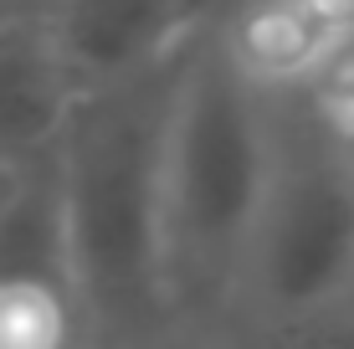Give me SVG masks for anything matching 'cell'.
<instances>
[{
  "label": "cell",
  "mask_w": 354,
  "mask_h": 349,
  "mask_svg": "<svg viewBox=\"0 0 354 349\" xmlns=\"http://www.w3.org/2000/svg\"><path fill=\"white\" fill-rule=\"evenodd\" d=\"M190 41L133 77L88 88L52 149L88 344L175 339L165 293V139Z\"/></svg>",
  "instance_id": "6da1fadb"
},
{
  "label": "cell",
  "mask_w": 354,
  "mask_h": 349,
  "mask_svg": "<svg viewBox=\"0 0 354 349\" xmlns=\"http://www.w3.org/2000/svg\"><path fill=\"white\" fill-rule=\"evenodd\" d=\"M267 180V93L201 21L165 139V293L175 339H231L236 283Z\"/></svg>",
  "instance_id": "7a4b0ae2"
},
{
  "label": "cell",
  "mask_w": 354,
  "mask_h": 349,
  "mask_svg": "<svg viewBox=\"0 0 354 349\" xmlns=\"http://www.w3.org/2000/svg\"><path fill=\"white\" fill-rule=\"evenodd\" d=\"M267 93V180L236 283V334H319L354 283V149L308 88Z\"/></svg>",
  "instance_id": "3957f363"
},
{
  "label": "cell",
  "mask_w": 354,
  "mask_h": 349,
  "mask_svg": "<svg viewBox=\"0 0 354 349\" xmlns=\"http://www.w3.org/2000/svg\"><path fill=\"white\" fill-rule=\"evenodd\" d=\"M211 10L216 0H46L41 16L88 93L185 46Z\"/></svg>",
  "instance_id": "277c9868"
},
{
  "label": "cell",
  "mask_w": 354,
  "mask_h": 349,
  "mask_svg": "<svg viewBox=\"0 0 354 349\" xmlns=\"http://www.w3.org/2000/svg\"><path fill=\"white\" fill-rule=\"evenodd\" d=\"M82 88L41 10L0 21V154L10 164L46 160Z\"/></svg>",
  "instance_id": "5b68a950"
},
{
  "label": "cell",
  "mask_w": 354,
  "mask_h": 349,
  "mask_svg": "<svg viewBox=\"0 0 354 349\" xmlns=\"http://www.w3.org/2000/svg\"><path fill=\"white\" fill-rule=\"evenodd\" d=\"M0 278L52 283V287H67L77 298L72 242H67V206H62V180H57L52 154L21 170L16 196L0 211Z\"/></svg>",
  "instance_id": "8992f818"
},
{
  "label": "cell",
  "mask_w": 354,
  "mask_h": 349,
  "mask_svg": "<svg viewBox=\"0 0 354 349\" xmlns=\"http://www.w3.org/2000/svg\"><path fill=\"white\" fill-rule=\"evenodd\" d=\"M77 339H88L82 303L67 287L0 278V349H57Z\"/></svg>",
  "instance_id": "52a82bcc"
},
{
  "label": "cell",
  "mask_w": 354,
  "mask_h": 349,
  "mask_svg": "<svg viewBox=\"0 0 354 349\" xmlns=\"http://www.w3.org/2000/svg\"><path fill=\"white\" fill-rule=\"evenodd\" d=\"M21 170H26V164H10L6 154H0V211H6V200L16 196V185H21Z\"/></svg>",
  "instance_id": "ba28073f"
},
{
  "label": "cell",
  "mask_w": 354,
  "mask_h": 349,
  "mask_svg": "<svg viewBox=\"0 0 354 349\" xmlns=\"http://www.w3.org/2000/svg\"><path fill=\"white\" fill-rule=\"evenodd\" d=\"M334 323H349V329H354V283H349V298H344V308H339Z\"/></svg>",
  "instance_id": "9c48e42d"
},
{
  "label": "cell",
  "mask_w": 354,
  "mask_h": 349,
  "mask_svg": "<svg viewBox=\"0 0 354 349\" xmlns=\"http://www.w3.org/2000/svg\"><path fill=\"white\" fill-rule=\"evenodd\" d=\"M16 10H46V0H10Z\"/></svg>",
  "instance_id": "30bf717a"
},
{
  "label": "cell",
  "mask_w": 354,
  "mask_h": 349,
  "mask_svg": "<svg viewBox=\"0 0 354 349\" xmlns=\"http://www.w3.org/2000/svg\"><path fill=\"white\" fill-rule=\"evenodd\" d=\"M6 16H16V6H10V0H0V21H6Z\"/></svg>",
  "instance_id": "8fae6325"
},
{
  "label": "cell",
  "mask_w": 354,
  "mask_h": 349,
  "mask_svg": "<svg viewBox=\"0 0 354 349\" xmlns=\"http://www.w3.org/2000/svg\"><path fill=\"white\" fill-rule=\"evenodd\" d=\"M216 6H221V0H216Z\"/></svg>",
  "instance_id": "7c38bea8"
}]
</instances>
